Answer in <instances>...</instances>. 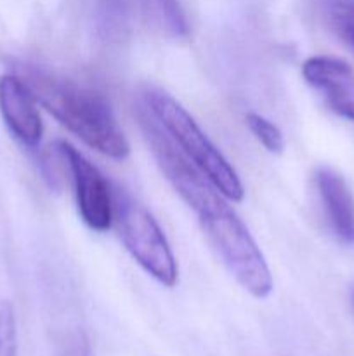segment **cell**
<instances>
[{"label": "cell", "instance_id": "1", "mask_svg": "<svg viewBox=\"0 0 354 356\" xmlns=\"http://www.w3.org/2000/svg\"><path fill=\"white\" fill-rule=\"evenodd\" d=\"M137 120L160 170L196 214L222 263L250 296L266 299L273 292V277L245 222L226 204L224 195L191 165L144 103L137 106Z\"/></svg>", "mask_w": 354, "mask_h": 356}, {"label": "cell", "instance_id": "2", "mask_svg": "<svg viewBox=\"0 0 354 356\" xmlns=\"http://www.w3.org/2000/svg\"><path fill=\"white\" fill-rule=\"evenodd\" d=\"M12 73L42 108L87 146L110 159H127L130 145L103 94L33 63L12 61Z\"/></svg>", "mask_w": 354, "mask_h": 356}, {"label": "cell", "instance_id": "3", "mask_svg": "<svg viewBox=\"0 0 354 356\" xmlns=\"http://www.w3.org/2000/svg\"><path fill=\"white\" fill-rule=\"evenodd\" d=\"M144 104L156 122L162 125L163 131L172 138L177 148L228 200H243L245 190L236 170L219 152L217 146L208 139V136L201 131L186 108H183V104L158 89L146 90Z\"/></svg>", "mask_w": 354, "mask_h": 356}, {"label": "cell", "instance_id": "4", "mask_svg": "<svg viewBox=\"0 0 354 356\" xmlns=\"http://www.w3.org/2000/svg\"><path fill=\"white\" fill-rule=\"evenodd\" d=\"M117 232L132 259L158 284L172 289L179 280L177 261L151 212L121 190H113Z\"/></svg>", "mask_w": 354, "mask_h": 356}, {"label": "cell", "instance_id": "5", "mask_svg": "<svg viewBox=\"0 0 354 356\" xmlns=\"http://www.w3.org/2000/svg\"><path fill=\"white\" fill-rule=\"evenodd\" d=\"M56 149L71 174L76 207L82 221L92 232L104 233L111 228L115 218L113 190L94 163L66 141H56Z\"/></svg>", "mask_w": 354, "mask_h": 356}, {"label": "cell", "instance_id": "6", "mask_svg": "<svg viewBox=\"0 0 354 356\" xmlns=\"http://www.w3.org/2000/svg\"><path fill=\"white\" fill-rule=\"evenodd\" d=\"M305 82L323 96L330 110L354 122V70L332 56H312L302 63Z\"/></svg>", "mask_w": 354, "mask_h": 356}, {"label": "cell", "instance_id": "7", "mask_svg": "<svg viewBox=\"0 0 354 356\" xmlns=\"http://www.w3.org/2000/svg\"><path fill=\"white\" fill-rule=\"evenodd\" d=\"M0 115L23 145L35 148L44 136V124L26 83L16 73L0 75Z\"/></svg>", "mask_w": 354, "mask_h": 356}, {"label": "cell", "instance_id": "8", "mask_svg": "<svg viewBox=\"0 0 354 356\" xmlns=\"http://www.w3.org/2000/svg\"><path fill=\"white\" fill-rule=\"evenodd\" d=\"M314 181L333 235L346 245H354V197L346 179L330 167H319Z\"/></svg>", "mask_w": 354, "mask_h": 356}, {"label": "cell", "instance_id": "9", "mask_svg": "<svg viewBox=\"0 0 354 356\" xmlns=\"http://www.w3.org/2000/svg\"><path fill=\"white\" fill-rule=\"evenodd\" d=\"M132 14L170 38H187L189 26L179 0H128Z\"/></svg>", "mask_w": 354, "mask_h": 356}, {"label": "cell", "instance_id": "10", "mask_svg": "<svg viewBox=\"0 0 354 356\" xmlns=\"http://www.w3.org/2000/svg\"><path fill=\"white\" fill-rule=\"evenodd\" d=\"M330 30L354 51V0H318Z\"/></svg>", "mask_w": 354, "mask_h": 356}, {"label": "cell", "instance_id": "11", "mask_svg": "<svg viewBox=\"0 0 354 356\" xmlns=\"http://www.w3.org/2000/svg\"><path fill=\"white\" fill-rule=\"evenodd\" d=\"M245 122L248 125L250 132L255 136L257 141L264 146L269 153L274 155H280L285 149V138L281 134V131L278 129V125H274L273 122L267 120L266 117L259 113H250L245 115Z\"/></svg>", "mask_w": 354, "mask_h": 356}, {"label": "cell", "instance_id": "12", "mask_svg": "<svg viewBox=\"0 0 354 356\" xmlns=\"http://www.w3.org/2000/svg\"><path fill=\"white\" fill-rule=\"evenodd\" d=\"M0 356H17V320L10 301H0Z\"/></svg>", "mask_w": 354, "mask_h": 356}, {"label": "cell", "instance_id": "13", "mask_svg": "<svg viewBox=\"0 0 354 356\" xmlns=\"http://www.w3.org/2000/svg\"><path fill=\"white\" fill-rule=\"evenodd\" d=\"M73 356H89V353H87V351H83L82 348H80V350H78V348H76L75 353H73Z\"/></svg>", "mask_w": 354, "mask_h": 356}, {"label": "cell", "instance_id": "14", "mask_svg": "<svg viewBox=\"0 0 354 356\" xmlns=\"http://www.w3.org/2000/svg\"><path fill=\"white\" fill-rule=\"evenodd\" d=\"M353 305H354V291H353Z\"/></svg>", "mask_w": 354, "mask_h": 356}]
</instances>
